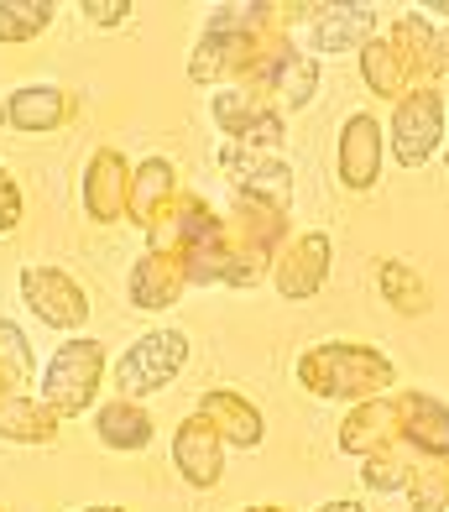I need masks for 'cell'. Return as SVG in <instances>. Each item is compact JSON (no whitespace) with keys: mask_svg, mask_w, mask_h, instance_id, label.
<instances>
[{"mask_svg":"<svg viewBox=\"0 0 449 512\" xmlns=\"http://www.w3.org/2000/svg\"><path fill=\"white\" fill-rule=\"evenodd\" d=\"M188 361V340L178 330H157L147 340H136L131 351L121 356V392L126 398H141V392H162Z\"/></svg>","mask_w":449,"mask_h":512,"instance_id":"obj_1","label":"cell"},{"mask_svg":"<svg viewBox=\"0 0 449 512\" xmlns=\"http://www.w3.org/2000/svg\"><path fill=\"white\" fill-rule=\"evenodd\" d=\"M100 366H105V361H100V345H94V340L63 345L58 361H53V371H47V398H53L63 413L84 408L89 392H94V382H100Z\"/></svg>","mask_w":449,"mask_h":512,"instance_id":"obj_2","label":"cell"},{"mask_svg":"<svg viewBox=\"0 0 449 512\" xmlns=\"http://www.w3.org/2000/svg\"><path fill=\"white\" fill-rule=\"evenodd\" d=\"M439 142V95H418L397 110V157L408 162H423Z\"/></svg>","mask_w":449,"mask_h":512,"instance_id":"obj_3","label":"cell"},{"mask_svg":"<svg viewBox=\"0 0 449 512\" xmlns=\"http://www.w3.org/2000/svg\"><path fill=\"white\" fill-rule=\"evenodd\" d=\"M27 298L37 304V314L47 319V324H79L84 314H89V304H84V293L68 283L63 272H27Z\"/></svg>","mask_w":449,"mask_h":512,"instance_id":"obj_4","label":"cell"},{"mask_svg":"<svg viewBox=\"0 0 449 512\" xmlns=\"http://www.w3.org/2000/svg\"><path fill=\"white\" fill-rule=\"evenodd\" d=\"M371 21H376L371 6H319L314 27H309V48H319V53H345L356 37L371 32Z\"/></svg>","mask_w":449,"mask_h":512,"instance_id":"obj_5","label":"cell"},{"mask_svg":"<svg viewBox=\"0 0 449 512\" xmlns=\"http://www.w3.org/2000/svg\"><path fill=\"white\" fill-rule=\"evenodd\" d=\"M178 465L188 471V481H199V486H209L220 476V439H215V429L209 424H188V429H178Z\"/></svg>","mask_w":449,"mask_h":512,"instance_id":"obj_6","label":"cell"},{"mask_svg":"<svg viewBox=\"0 0 449 512\" xmlns=\"http://www.w3.org/2000/svg\"><path fill=\"white\" fill-rule=\"evenodd\" d=\"M345 183H356V189H366V183L376 178V121L371 115H356V121L345 126Z\"/></svg>","mask_w":449,"mask_h":512,"instance_id":"obj_7","label":"cell"},{"mask_svg":"<svg viewBox=\"0 0 449 512\" xmlns=\"http://www.w3.org/2000/svg\"><path fill=\"white\" fill-rule=\"evenodd\" d=\"M58 115H63L58 89H21V95L6 105V121L16 131H47V126H58Z\"/></svg>","mask_w":449,"mask_h":512,"instance_id":"obj_8","label":"cell"},{"mask_svg":"<svg viewBox=\"0 0 449 512\" xmlns=\"http://www.w3.org/2000/svg\"><path fill=\"white\" fill-rule=\"evenodd\" d=\"M100 434L110 439L115 450H136V445L152 439V424L141 413H131L126 403H115V408H100Z\"/></svg>","mask_w":449,"mask_h":512,"instance_id":"obj_9","label":"cell"},{"mask_svg":"<svg viewBox=\"0 0 449 512\" xmlns=\"http://www.w3.org/2000/svg\"><path fill=\"white\" fill-rule=\"evenodd\" d=\"M21 377H27V340L11 324H0V382L21 387Z\"/></svg>","mask_w":449,"mask_h":512,"instance_id":"obj_10","label":"cell"},{"mask_svg":"<svg viewBox=\"0 0 449 512\" xmlns=\"http://www.w3.org/2000/svg\"><path fill=\"white\" fill-rule=\"evenodd\" d=\"M382 288L403 298V309H408V314L423 309V283H418V277H413L403 262H387V267H382Z\"/></svg>","mask_w":449,"mask_h":512,"instance_id":"obj_11","label":"cell"},{"mask_svg":"<svg viewBox=\"0 0 449 512\" xmlns=\"http://www.w3.org/2000/svg\"><path fill=\"white\" fill-rule=\"evenodd\" d=\"M16 215H21V194L11 189V178L0 173V230H11V225H16Z\"/></svg>","mask_w":449,"mask_h":512,"instance_id":"obj_12","label":"cell"},{"mask_svg":"<svg viewBox=\"0 0 449 512\" xmlns=\"http://www.w3.org/2000/svg\"><path fill=\"white\" fill-rule=\"evenodd\" d=\"M84 11H89L94 21H105V27H115V21H126V11H131V6H126V0H105V6H100V0H89Z\"/></svg>","mask_w":449,"mask_h":512,"instance_id":"obj_13","label":"cell"},{"mask_svg":"<svg viewBox=\"0 0 449 512\" xmlns=\"http://www.w3.org/2000/svg\"><path fill=\"white\" fill-rule=\"evenodd\" d=\"M324 512H361V507H356V502H329Z\"/></svg>","mask_w":449,"mask_h":512,"instance_id":"obj_14","label":"cell"},{"mask_svg":"<svg viewBox=\"0 0 449 512\" xmlns=\"http://www.w3.org/2000/svg\"><path fill=\"white\" fill-rule=\"evenodd\" d=\"M89 512H126V507H89Z\"/></svg>","mask_w":449,"mask_h":512,"instance_id":"obj_15","label":"cell"},{"mask_svg":"<svg viewBox=\"0 0 449 512\" xmlns=\"http://www.w3.org/2000/svg\"><path fill=\"white\" fill-rule=\"evenodd\" d=\"M246 512H277V507H246Z\"/></svg>","mask_w":449,"mask_h":512,"instance_id":"obj_16","label":"cell"}]
</instances>
